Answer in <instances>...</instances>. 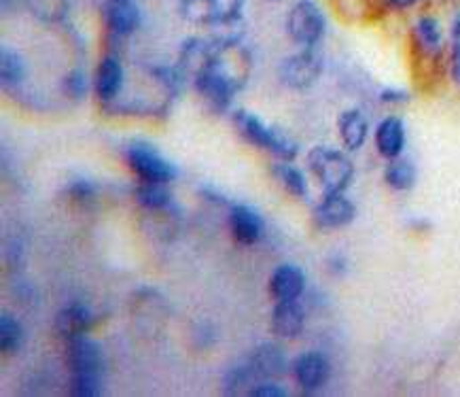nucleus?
<instances>
[{
    "label": "nucleus",
    "mask_w": 460,
    "mask_h": 397,
    "mask_svg": "<svg viewBox=\"0 0 460 397\" xmlns=\"http://www.w3.org/2000/svg\"><path fill=\"white\" fill-rule=\"evenodd\" d=\"M234 126L238 134H240L244 141L259 149H268L270 153L285 159V162H291L299 153V145L286 134V132H282L278 128H270V126H265L254 113L236 111Z\"/></svg>",
    "instance_id": "1"
},
{
    "label": "nucleus",
    "mask_w": 460,
    "mask_h": 397,
    "mask_svg": "<svg viewBox=\"0 0 460 397\" xmlns=\"http://www.w3.org/2000/svg\"><path fill=\"white\" fill-rule=\"evenodd\" d=\"M308 168L320 181L325 194H343L354 179L351 159L331 147H314L308 153Z\"/></svg>",
    "instance_id": "2"
},
{
    "label": "nucleus",
    "mask_w": 460,
    "mask_h": 397,
    "mask_svg": "<svg viewBox=\"0 0 460 397\" xmlns=\"http://www.w3.org/2000/svg\"><path fill=\"white\" fill-rule=\"evenodd\" d=\"M125 162L132 173L138 176V181L145 183H172L179 176V170L172 162H168L157 149L147 145V142H132L125 149Z\"/></svg>",
    "instance_id": "3"
},
{
    "label": "nucleus",
    "mask_w": 460,
    "mask_h": 397,
    "mask_svg": "<svg viewBox=\"0 0 460 397\" xmlns=\"http://www.w3.org/2000/svg\"><path fill=\"white\" fill-rule=\"evenodd\" d=\"M327 21L323 11H320L312 0H299L289 9L286 15V32L293 38V43L302 47H316L320 38L325 36Z\"/></svg>",
    "instance_id": "4"
},
{
    "label": "nucleus",
    "mask_w": 460,
    "mask_h": 397,
    "mask_svg": "<svg viewBox=\"0 0 460 397\" xmlns=\"http://www.w3.org/2000/svg\"><path fill=\"white\" fill-rule=\"evenodd\" d=\"M320 75H323V58L314 52V47L293 53L280 64V81L291 90H308L319 81Z\"/></svg>",
    "instance_id": "5"
},
{
    "label": "nucleus",
    "mask_w": 460,
    "mask_h": 397,
    "mask_svg": "<svg viewBox=\"0 0 460 397\" xmlns=\"http://www.w3.org/2000/svg\"><path fill=\"white\" fill-rule=\"evenodd\" d=\"M66 366L70 378H102V351L93 340L77 336L66 340Z\"/></svg>",
    "instance_id": "6"
},
{
    "label": "nucleus",
    "mask_w": 460,
    "mask_h": 397,
    "mask_svg": "<svg viewBox=\"0 0 460 397\" xmlns=\"http://www.w3.org/2000/svg\"><path fill=\"white\" fill-rule=\"evenodd\" d=\"M293 374L303 391H319L331 377V366L327 357L319 351H306L293 361Z\"/></svg>",
    "instance_id": "7"
},
{
    "label": "nucleus",
    "mask_w": 460,
    "mask_h": 397,
    "mask_svg": "<svg viewBox=\"0 0 460 397\" xmlns=\"http://www.w3.org/2000/svg\"><path fill=\"white\" fill-rule=\"evenodd\" d=\"M354 217H357V207L343 194H325L314 208L316 223L327 230L343 228L352 223Z\"/></svg>",
    "instance_id": "8"
},
{
    "label": "nucleus",
    "mask_w": 460,
    "mask_h": 397,
    "mask_svg": "<svg viewBox=\"0 0 460 397\" xmlns=\"http://www.w3.org/2000/svg\"><path fill=\"white\" fill-rule=\"evenodd\" d=\"M270 296L276 302L299 300L306 289V274L295 263H282L270 277Z\"/></svg>",
    "instance_id": "9"
},
{
    "label": "nucleus",
    "mask_w": 460,
    "mask_h": 397,
    "mask_svg": "<svg viewBox=\"0 0 460 397\" xmlns=\"http://www.w3.org/2000/svg\"><path fill=\"white\" fill-rule=\"evenodd\" d=\"M104 24L117 36H130L141 26V9L134 0H109L104 4Z\"/></svg>",
    "instance_id": "10"
},
{
    "label": "nucleus",
    "mask_w": 460,
    "mask_h": 397,
    "mask_svg": "<svg viewBox=\"0 0 460 397\" xmlns=\"http://www.w3.org/2000/svg\"><path fill=\"white\" fill-rule=\"evenodd\" d=\"M230 230L238 245L251 247L262 239L263 222L251 207L236 204V207H231L230 211Z\"/></svg>",
    "instance_id": "11"
},
{
    "label": "nucleus",
    "mask_w": 460,
    "mask_h": 397,
    "mask_svg": "<svg viewBox=\"0 0 460 397\" xmlns=\"http://www.w3.org/2000/svg\"><path fill=\"white\" fill-rule=\"evenodd\" d=\"M306 325V312L297 300L276 302L271 311V332L278 338H297Z\"/></svg>",
    "instance_id": "12"
},
{
    "label": "nucleus",
    "mask_w": 460,
    "mask_h": 397,
    "mask_svg": "<svg viewBox=\"0 0 460 397\" xmlns=\"http://www.w3.org/2000/svg\"><path fill=\"white\" fill-rule=\"evenodd\" d=\"M124 66L115 56H107L100 60L96 77H93V90L102 102H113L119 96L121 87H124Z\"/></svg>",
    "instance_id": "13"
},
{
    "label": "nucleus",
    "mask_w": 460,
    "mask_h": 397,
    "mask_svg": "<svg viewBox=\"0 0 460 397\" xmlns=\"http://www.w3.org/2000/svg\"><path fill=\"white\" fill-rule=\"evenodd\" d=\"M92 323H93V317L90 308L85 304H79V302H75V304H69L64 306L62 311H58L53 328L64 340H70V338H77V336H85L90 332Z\"/></svg>",
    "instance_id": "14"
},
{
    "label": "nucleus",
    "mask_w": 460,
    "mask_h": 397,
    "mask_svg": "<svg viewBox=\"0 0 460 397\" xmlns=\"http://www.w3.org/2000/svg\"><path fill=\"white\" fill-rule=\"evenodd\" d=\"M246 361L262 380L280 377V374H285L286 369L285 352H282L276 344H271V342H263V344H259L257 349H253L248 352Z\"/></svg>",
    "instance_id": "15"
},
{
    "label": "nucleus",
    "mask_w": 460,
    "mask_h": 397,
    "mask_svg": "<svg viewBox=\"0 0 460 397\" xmlns=\"http://www.w3.org/2000/svg\"><path fill=\"white\" fill-rule=\"evenodd\" d=\"M375 147H378L380 156L386 159L401 156L403 147H406V126L399 117L382 119L375 128Z\"/></svg>",
    "instance_id": "16"
},
{
    "label": "nucleus",
    "mask_w": 460,
    "mask_h": 397,
    "mask_svg": "<svg viewBox=\"0 0 460 397\" xmlns=\"http://www.w3.org/2000/svg\"><path fill=\"white\" fill-rule=\"evenodd\" d=\"M337 130H340L343 147L351 149V151H359L367 141L369 124L359 109H351V111H343L337 117Z\"/></svg>",
    "instance_id": "17"
},
{
    "label": "nucleus",
    "mask_w": 460,
    "mask_h": 397,
    "mask_svg": "<svg viewBox=\"0 0 460 397\" xmlns=\"http://www.w3.org/2000/svg\"><path fill=\"white\" fill-rule=\"evenodd\" d=\"M134 200L145 211H162V208H168L172 204V194L165 183H145V181H141V185L134 190Z\"/></svg>",
    "instance_id": "18"
},
{
    "label": "nucleus",
    "mask_w": 460,
    "mask_h": 397,
    "mask_svg": "<svg viewBox=\"0 0 460 397\" xmlns=\"http://www.w3.org/2000/svg\"><path fill=\"white\" fill-rule=\"evenodd\" d=\"M414 36H416V43H418V47L423 49L424 53L435 56V53L441 52V26L435 18L424 15V18L416 21Z\"/></svg>",
    "instance_id": "19"
},
{
    "label": "nucleus",
    "mask_w": 460,
    "mask_h": 397,
    "mask_svg": "<svg viewBox=\"0 0 460 397\" xmlns=\"http://www.w3.org/2000/svg\"><path fill=\"white\" fill-rule=\"evenodd\" d=\"M384 179H386V183L397 191L412 190L414 183H416L414 164L409 162V159L401 158V156L392 158L391 162H388L386 170H384Z\"/></svg>",
    "instance_id": "20"
},
{
    "label": "nucleus",
    "mask_w": 460,
    "mask_h": 397,
    "mask_svg": "<svg viewBox=\"0 0 460 397\" xmlns=\"http://www.w3.org/2000/svg\"><path fill=\"white\" fill-rule=\"evenodd\" d=\"M271 173H274L276 179H278V183L285 187L291 196L308 198V183L302 170L291 166V164H286L285 159H282L280 164H274V166H271Z\"/></svg>",
    "instance_id": "21"
},
{
    "label": "nucleus",
    "mask_w": 460,
    "mask_h": 397,
    "mask_svg": "<svg viewBox=\"0 0 460 397\" xmlns=\"http://www.w3.org/2000/svg\"><path fill=\"white\" fill-rule=\"evenodd\" d=\"M26 77V62L13 49L3 47L0 53V79H3L4 87H15L24 81Z\"/></svg>",
    "instance_id": "22"
},
{
    "label": "nucleus",
    "mask_w": 460,
    "mask_h": 397,
    "mask_svg": "<svg viewBox=\"0 0 460 397\" xmlns=\"http://www.w3.org/2000/svg\"><path fill=\"white\" fill-rule=\"evenodd\" d=\"M21 342H24V328H21V323L13 314H0V349H3L4 355L18 352Z\"/></svg>",
    "instance_id": "23"
},
{
    "label": "nucleus",
    "mask_w": 460,
    "mask_h": 397,
    "mask_svg": "<svg viewBox=\"0 0 460 397\" xmlns=\"http://www.w3.org/2000/svg\"><path fill=\"white\" fill-rule=\"evenodd\" d=\"M179 11L182 18L191 21V24H214V11L210 0H179Z\"/></svg>",
    "instance_id": "24"
},
{
    "label": "nucleus",
    "mask_w": 460,
    "mask_h": 397,
    "mask_svg": "<svg viewBox=\"0 0 460 397\" xmlns=\"http://www.w3.org/2000/svg\"><path fill=\"white\" fill-rule=\"evenodd\" d=\"M210 4L214 11V24H238L242 18L244 0H210Z\"/></svg>",
    "instance_id": "25"
},
{
    "label": "nucleus",
    "mask_w": 460,
    "mask_h": 397,
    "mask_svg": "<svg viewBox=\"0 0 460 397\" xmlns=\"http://www.w3.org/2000/svg\"><path fill=\"white\" fill-rule=\"evenodd\" d=\"M62 90L70 101H81L87 93V79L83 70H70L62 79Z\"/></svg>",
    "instance_id": "26"
},
{
    "label": "nucleus",
    "mask_w": 460,
    "mask_h": 397,
    "mask_svg": "<svg viewBox=\"0 0 460 397\" xmlns=\"http://www.w3.org/2000/svg\"><path fill=\"white\" fill-rule=\"evenodd\" d=\"M248 395H251V397H282V395H286V391L282 389L278 383H274V380L263 378V380H259L257 385H254Z\"/></svg>",
    "instance_id": "27"
},
{
    "label": "nucleus",
    "mask_w": 460,
    "mask_h": 397,
    "mask_svg": "<svg viewBox=\"0 0 460 397\" xmlns=\"http://www.w3.org/2000/svg\"><path fill=\"white\" fill-rule=\"evenodd\" d=\"M69 194L77 202H87V200H92L93 194H96V187H93L90 181L79 179V181H73V183H70Z\"/></svg>",
    "instance_id": "28"
},
{
    "label": "nucleus",
    "mask_w": 460,
    "mask_h": 397,
    "mask_svg": "<svg viewBox=\"0 0 460 397\" xmlns=\"http://www.w3.org/2000/svg\"><path fill=\"white\" fill-rule=\"evenodd\" d=\"M380 96L384 102H406L408 101V93L399 92V90H384Z\"/></svg>",
    "instance_id": "29"
},
{
    "label": "nucleus",
    "mask_w": 460,
    "mask_h": 397,
    "mask_svg": "<svg viewBox=\"0 0 460 397\" xmlns=\"http://www.w3.org/2000/svg\"><path fill=\"white\" fill-rule=\"evenodd\" d=\"M452 75L454 81L460 85V45L454 43V52H452Z\"/></svg>",
    "instance_id": "30"
},
{
    "label": "nucleus",
    "mask_w": 460,
    "mask_h": 397,
    "mask_svg": "<svg viewBox=\"0 0 460 397\" xmlns=\"http://www.w3.org/2000/svg\"><path fill=\"white\" fill-rule=\"evenodd\" d=\"M388 3H391L395 9H409V7H414L418 0H388Z\"/></svg>",
    "instance_id": "31"
}]
</instances>
